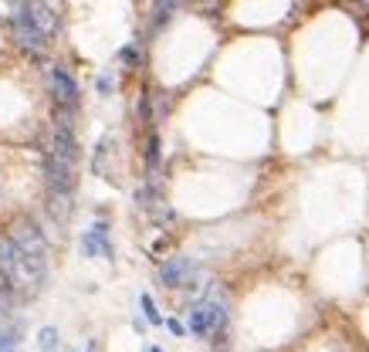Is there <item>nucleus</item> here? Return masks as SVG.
<instances>
[{"mask_svg":"<svg viewBox=\"0 0 369 352\" xmlns=\"http://www.w3.org/2000/svg\"><path fill=\"white\" fill-rule=\"evenodd\" d=\"M92 173L109 180V183H123V159H119V143L112 132H105L98 143H95V153H92Z\"/></svg>","mask_w":369,"mask_h":352,"instance_id":"f257e3e1","label":"nucleus"},{"mask_svg":"<svg viewBox=\"0 0 369 352\" xmlns=\"http://www.w3.org/2000/svg\"><path fill=\"white\" fill-rule=\"evenodd\" d=\"M10 240L17 244V251L31 261V265H38V268H44L48 265V240H44V234L34 227V224H14V231H10Z\"/></svg>","mask_w":369,"mask_h":352,"instance_id":"f03ea898","label":"nucleus"},{"mask_svg":"<svg viewBox=\"0 0 369 352\" xmlns=\"http://www.w3.org/2000/svg\"><path fill=\"white\" fill-rule=\"evenodd\" d=\"M227 329V309L217 305V302H197L190 309V332L193 335H217Z\"/></svg>","mask_w":369,"mask_h":352,"instance_id":"7ed1b4c3","label":"nucleus"},{"mask_svg":"<svg viewBox=\"0 0 369 352\" xmlns=\"http://www.w3.org/2000/svg\"><path fill=\"white\" fill-rule=\"evenodd\" d=\"M17 14H14V38L21 48H28V51H44V44H48V34H44L41 28L34 24V14H31V3H17L14 7Z\"/></svg>","mask_w":369,"mask_h":352,"instance_id":"20e7f679","label":"nucleus"},{"mask_svg":"<svg viewBox=\"0 0 369 352\" xmlns=\"http://www.w3.org/2000/svg\"><path fill=\"white\" fill-rule=\"evenodd\" d=\"M160 281H163L166 288H193V281H197V265L190 261V258H169L163 268H160Z\"/></svg>","mask_w":369,"mask_h":352,"instance_id":"39448f33","label":"nucleus"},{"mask_svg":"<svg viewBox=\"0 0 369 352\" xmlns=\"http://www.w3.org/2000/svg\"><path fill=\"white\" fill-rule=\"evenodd\" d=\"M44 176H48V190L75 194V183H78V166L48 156V159H44Z\"/></svg>","mask_w":369,"mask_h":352,"instance_id":"423d86ee","label":"nucleus"},{"mask_svg":"<svg viewBox=\"0 0 369 352\" xmlns=\"http://www.w3.org/2000/svg\"><path fill=\"white\" fill-rule=\"evenodd\" d=\"M48 79H51V92H54L58 105H72V109H78V95H82V92H78V81L68 75V68L51 65Z\"/></svg>","mask_w":369,"mask_h":352,"instance_id":"0eeeda50","label":"nucleus"},{"mask_svg":"<svg viewBox=\"0 0 369 352\" xmlns=\"http://www.w3.org/2000/svg\"><path fill=\"white\" fill-rule=\"evenodd\" d=\"M48 156H51V159H61V163H72V166H78V139H75V132H68V129H54V125H51Z\"/></svg>","mask_w":369,"mask_h":352,"instance_id":"6e6552de","label":"nucleus"},{"mask_svg":"<svg viewBox=\"0 0 369 352\" xmlns=\"http://www.w3.org/2000/svg\"><path fill=\"white\" fill-rule=\"evenodd\" d=\"M82 251H85V258H95V254H102V258H112L109 227H105V224H95L92 231H85V234H82Z\"/></svg>","mask_w":369,"mask_h":352,"instance_id":"1a4fd4ad","label":"nucleus"},{"mask_svg":"<svg viewBox=\"0 0 369 352\" xmlns=\"http://www.w3.org/2000/svg\"><path fill=\"white\" fill-rule=\"evenodd\" d=\"M72 210H75V196L72 194H61V190H48V217L65 227L72 220Z\"/></svg>","mask_w":369,"mask_h":352,"instance_id":"9d476101","label":"nucleus"},{"mask_svg":"<svg viewBox=\"0 0 369 352\" xmlns=\"http://www.w3.org/2000/svg\"><path fill=\"white\" fill-rule=\"evenodd\" d=\"M21 265H24V254L17 251V244H14L10 237H0V271L14 278Z\"/></svg>","mask_w":369,"mask_h":352,"instance_id":"9b49d317","label":"nucleus"},{"mask_svg":"<svg viewBox=\"0 0 369 352\" xmlns=\"http://www.w3.org/2000/svg\"><path fill=\"white\" fill-rule=\"evenodd\" d=\"M31 14H34V24L41 28L44 34H58V14L48 7V3H31Z\"/></svg>","mask_w":369,"mask_h":352,"instance_id":"f8f14e48","label":"nucleus"},{"mask_svg":"<svg viewBox=\"0 0 369 352\" xmlns=\"http://www.w3.org/2000/svg\"><path fill=\"white\" fill-rule=\"evenodd\" d=\"M14 302H17V284H14L10 274L0 271V318L14 309Z\"/></svg>","mask_w":369,"mask_h":352,"instance_id":"ddd939ff","label":"nucleus"},{"mask_svg":"<svg viewBox=\"0 0 369 352\" xmlns=\"http://www.w3.org/2000/svg\"><path fill=\"white\" fill-rule=\"evenodd\" d=\"M75 116H78V109H72V105H54V129H68V132H75Z\"/></svg>","mask_w":369,"mask_h":352,"instance_id":"4468645a","label":"nucleus"},{"mask_svg":"<svg viewBox=\"0 0 369 352\" xmlns=\"http://www.w3.org/2000/svg\"><path fill=\"white\" fill-rule=\"evenodd\" d=\"M146 166H149V173H160V136L156 132H149V139H146Z\"/></svg>","mask_w":369,"mask_h":352,"instance_id":"2eb2a0df","label":"nucleus"},{"mask_svg":"<svg viewBox=\"0 0 369 352\" xmlns=\"http://www.w3.org/2000/svg\"><path fill=\"white\" fill-rule=\"evenodd\" d=\"M17 342H21V325H17V322H14V325H3V329H0V352H10Z\"/></svg>","mask_w":369,"mask_h":352,"instance_id":"dca6fc26","label":"nucleus"},{"mask_svg":"<svg viewBox=\"0 0 369 352\" xmlns=\"http://www.w3.org/2000/svg\"><path fill=\"white\" fill-rule=\"evenodd\" d=\"M38 346H41L44 352H54V349H58V329L44 325L41 332H38Z\"/></svg>","mask_w":369,"mask_h":352,"instance_id":"f3484780","label":"nucleus"},{"mask_svg":"<svg viewBox=\"0 0 369 352\" xmlns=\"http://www.w3.org/2000/svg\"><path fill=\"white\" fill-rule=\"evenodd\" d=\"M139 305H143V315H146V322H153V325H160V322H163V315L156 312V302H153L149 295H139Z\"/></svg>","mask_w":369,"mask_h":352,"instance_id":"a211bd4d","label":"nucleus"},{"mask_svg":"<svg viewBox=\"0 0 369 352\" xmlns=\"http://www.w3.org/2000/svg\"><path fill=\"white\" fill-rule=\"evenodd\" d=\"M119 58H123L125 65H139V58H143V54H139V48H132V44H129V48L119 51Z\"/></svg>","mask_w":369,"mask_h":352,"instance_id":"6ab92c4d","label":"nucleus"},{"mask_svg":"<svg viewBox=\"0 0 369 352\" xmlns=\"http://www.w3.org/2000/svg\"><path fill=\"white\" fill-rule=\"evenodd\" d=\"M166 329H169L173 335H183V325H180L176 318H166Z\"/></svg>","mask_w":369,"mask_h":352,"instance_id":"aec40b11","label":"nucleus"},{"mask_svg":"<svg viewBox=\"0 0 369 352\" xmlns=\"http://www.w3.org/2000/svg\"><path fill=\"white\" fill-rule=\"evenodd\" d=\"M72 352H85V346H82V349H72Z\"/></svg>","mask_w":369,"mask_h":352,"instance_id":"412c9836","label":"nucleus"},{"mask_svg":"<svg viewBox=\"0 0 369 352\" xmlns=\"http://www.w3.org/2000/svg\"><path fill=\"white\" fill-rule=\"evenodd\" d=\"M149 352H163V349H149Z\"/></svg>","mask_w":369,"mask_h":352,"instance_id":"4be33fe9","label":"nucleus"}]
</instances>
